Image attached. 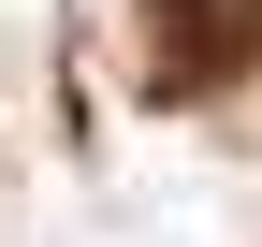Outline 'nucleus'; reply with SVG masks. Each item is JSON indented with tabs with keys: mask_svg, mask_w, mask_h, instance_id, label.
<instances>
[{
	"mask_svg": "<svg viewBox=\"0 0 262 247\" xmlns=\"http://www.w3.org/2000/svg\"><path fill=\"white\" fill-rule=\"evenodd\" d=\"M146 15H160V73H175V87H204V73H219V44H204V0H146Z\"/></svg>",
	"mask_w": 262,
	"mask_h": 247,
	"instance_id": "f257e3e1",
	"label": "nucleus"
}]
</instances>
